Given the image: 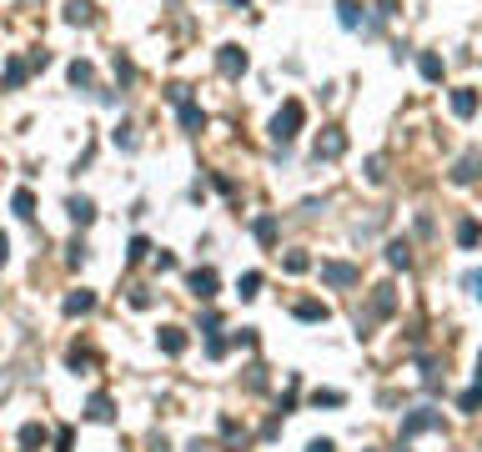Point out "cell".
<instances>
[{"label": "cell", "instance_id": "6da1fadb", "mask_svg": "<svg viewBox=\"0 0 482 452\" xmlns=\"http://www.w3.org/2000/svg\"><path fill=\"white\" fill-rule=\"evenodd\" d=\"M302 101H286L282 106V111L277 116H271V141H277V146H291V141H297V131H302Z\"/></svg>", "mask_w": 482, "mask_h": 452}, {"label": "cell", "instance_id": "7a4b0ae2", "mask_svg": "<svg viewBox=\"0 0 482 452\" xmlns=\"http://www.w3.org/2000/svg\"><path fill=\"white\" fill-rule=\"evenodd\" d=\"M322 282H327V287H357L362 271L352 267V262H322Z\"/></svg>", "mask_w": 482, "mask_h": 452}, {"label": "cell", "instance_id": "3957f363", "mask_svg": "<svg viewBox=\"0 0 482 452\" xmlns=\"http://www.w3.org/2000/svg\"><path fill=\"white\" fill-rule=\"evenodd\" d=\"M432 427H442V412H432V407H417L412 417H402V437H417V433H432Z\"/></svg>", "mask_w": 482, "mask_h": 452}, {"label": "cell", "instance_id": "277c9868", "mask_svg": "<svg viewBox=\"0 0 482 452\" xmlns=\"http://www.w3.org/2000/svg\"><path fill=\"white\" fill-rule=\"evenodd\" d=\"M347 151V131H337V126H327V131L317 136V161H337Z\"/></svg>", "mask_w": 482, "mask_h": 452}, {"label": "cell", "instance_id": "5b68a950", "mask_svg": "<svg viewBox=\"0 0 482 452\" xmlns=\"http://www.w3.org/2000/svg\"><path fill=\"white\" fill-rule=\"evenodd\" d=\"M477 176H482V151H467V156L452 166V181H457V186H472Z\"/></svg>", "mask_w": 482, "mask_h": 452}, {"label": "cell", "instance_id": "8992f818", "mask_svg": "<svg viewBox=\"0 0 482 452\" xmlns=\"http://www.w3.org/2000/svg\"><path fill=\"white\" fill-rule=\"evenodd\" d=\"M186 282H191V292H196L201 301H212V296H216V271H212V267H196L191 276H186Z\"/></svg>", "mask_w": 482, "mask_h": 452}, {"label": "cell", "instance_id": "52a82bcc", "mask_svg": "<svg viewBox=\"0 0 482 452\" xmlns=\"http://www.w3.org/2000/svg\"><path fill=\"white\" fill-rule=\"evenodd\" d=\"M216 66H221V76H241V71H246V51H241V46H221Z\"/></svg>", "mask_w": 482, "mask_h": 452}, {"label": "cell", "instance_id": "ba28073f", "mask_svg": "<svg viewBox=\"0 0 482 452\" xmlns=\"http://www.w3.org/2000/svg\"><path fill=\"white\" fill-rule=\"evenodd\" d=\"M86 417H91V422H111V417H116V402H111L106 392H96V397L86 402Z\"/></svg>", "mask_w": 482, "mask_h": 452}, {"label": "cell", "instance_id": "9c48e42d", "mask_svg": "<svg viewBox=\"0 0 482 452\" xmlns=\"http://www.w3.org/2000/svg\"><path fill=\"white\" fill-rule=\"evenodd\" d=\"M96 307V292H86V287H80V292H71L66 296V317H86Z\"/></svg>", "mask_w": 482, "mask_h": 452}, {"label": "cell", "instance_id": "30bf717a", "mask_svg": "<svg viewBox=\"0 0 482 452\" xmlns=\"http://www.w3.org/2000/svg\"><path fill=\"white\" fill-rule=\"evenodd\" d=\"M66 20H71V26H91V20H96L91 0H66Z\"/></svg>", "mask_w": 482, "mask_h": 452}, {"label": "cell", "instance_id": "8fae6325", "mask_svg": "<svg viewBox=\"0 0 482 452\" xmlns=\"http://www.w3.org/2000/svg\"><path fill=\"white\" fill-rule=\"evenodd\" d=\"M31 76V60H6V91H20Z\"/></svg>", "mask_w": 482, "mask_h": 452}, {"label": "cell", "instance_id": "7c38bea8", "mask_svg": "<svg viewBox=\"0 0 482 452\" xmlns=\"http://www.w3.org/2000/svg\"><path fill=\"white\" fill-rule=\"evenodd\" d=\"M472 111H477V91H467V85H463V91H452V116L467 121Z\"/></svg>", "mask_w": 482, "mask_h": 452}, {"label": "cell", "instance_id": "4fadbf2b", "mask_svg": "<svg viewBox=\"0 0 482 452\" xmlns=\"http://www.w3.org/2000/svg\"><path fill=\"white\" fill-rule=\"evenodd\" d=\"M66 211H71V221H76V226H91V221H96V206H91L86 196H71V206H66Z\"/></svg>", "mask_w": 482, "mask_h": 452}, {"label": "cell", "instance_id": "5bb4252c", "mask_svg": "<svg viewBox=\"0 0 482 452\" xmlns=\"http://www.w3.org/2000/svg\"><path fill=\"white\" fill-rule=\"evenodd\" d=\"M161 352L181 357V352H186V332H181V327H161Z\"/></svg>", "mask_w": 482, "mask_h": 452}, {"label": "cell", "instance_id": "9a60e30c", "mask_svg": "<svg viewBox=\"0 0 482 452\" xmlns=\"http://www.w3.org/2000/svg\"><path fill=\"white\" fill-rule=\"evenodd\" d=\"M181 126H186V131H206V111H201L196 101H186V106H181Z\"/></svg>", "mask_w": 482, "mask_h": 452}, {"label": "cell", "instance_id": "2e32d148", "mask_svg": "<svg viewBox=\"0 0 482 452\" xmlns=\"http://www.w3.org/2000/svg\"><path fill=\"white\" fill-rule=\"evenodd\" d=\"M337 20H342L347 31H357V26H362V6H357V0H342V6H337Z\"/></svg>", "mask_w": 482, "mask_h": 452}, {"label": "cell", "instance_id": "e0dca14e", "mask_svg": "<svg viewBox=\"0 0 482 452\" xmlns=\"http://www.w3.org/2000/svg\"><path fill=\"white\" fill-rule=\"evenodd\" d=\"M392 307H397V301H392V287H377V292H372V317H392Z\"/></svg>", "mask_w": 482, "mask_h": 452}, {"label": "cell", "instance_id": "ac0fdd59", "mask_svg": "<svg viewBox=\"0 0 482 452\" xmlns=\"http://www.w3.org/2000/svg\"><path fill=\"white\" fill-rule=\"evenodd\" d=\"M10 206H15V217H26V221L35 217V196H31V191H26V186H20V191H15V196H10Z\"/></svg>", "mask_w": 482, "mask_h": 452}, {"label": "cell", "instance_id": "d6986e66", "mask_svg": "<svg viewBox=\"0 0 482 452\" xmlns=\"http://www.w3.org/2000/svg\"><path fill=\"white\" fill-rule=\"evenodd\" d=\"M251 231H257L261 246H271V242H277V217H257V226H251Z\"/></svg>", "mask_w": 482, "mask_h": 452}, {"label": "cell", "instance_id": "ffe728a7", "mask_svg": "<svg viewBox=\"0 0 482 452\" xmlns=\"http://www.w3.org/2000/svg\"><path fill=\"white\" fill-rule=\"evenodd\" d=\"M387 262L407 271V267H412V246H407V242H392V246H387Z\"/></svg>", "mask_w": 482, "mask_h": 452}, {"label": "cell", "instance_id": "44dd1931", "mask_svg": "<svg viewBox=\"0 0 482 452\" xmlns=\"http://www.w3.org/2000/svg\"><path fill=\"white\" fill-rule=\"evenodd\" d=\"M297 317L302 321H327V301H297Z\"/></svg>", "mask_w": 482, "mask_h": 452}, {"label": "cell", "instance_id": "7402d4cb", "mask_svg": "<svg viewBox=\"0 0 482 452\" xmlns=\"http://www.w3.org/2000/svg\"><path fill=\"white\" fill-rule=\"evenodd\" d=\"M417 71H422L427 81H442V56H432V51H427L422 60H417Z\"/></svg>", "mask_w": 482, "mask_h": 452}, {"label": "cell", "instance_id": "603a6c76", "mask_svg": "<svg viewBox=\"0 0 482 452\" xmlns=\"http://www.w3.org/2000/svg\"><path fill=\"white\" fill-rule=\"evenodd\" d=\"M40 442H46V427H40V422H26V427H20V447H40Z\"/></svg>", "mask_w": 482, "mask_h": 452}, {"label": "cell", "instance_id": "cb8c5ba5", "mask_svg": "<svg viewBox=\"0 0 482 452\" xmlns=\"http://www.w3.org/2000/svg\"><path fill=\"white\" fill-rule=\"evenodd\" d=\"M457 242H463V246H477V242H482V221H463V226H457Z\"/></svg>", "mask_w": 482, "mask_h": 452}, {"label": "cell", "instance_id": "d4e9b609", "mask_svg": "<svg viewBox=\"0 0 482 452\" xmlns=\"http://www.w3.org/2000/svg\"><path fill=\"white\" fill-rule=\"evenodd\" d=\"M367 181H372V186L387 181V161H382V156H367Z\"/></svg>", "mask_w": 482, "mask_h": 452}, {"label": "cell", "instance_id": "484cf974", "mask_svg": "<svg viewBox=\"0 0 482 452\" xmlns=\"http://www.w3.org/2000/svg\"><path fill=\"white\" fill-rule=\"evenodd\" d=\"M282 267H286L291 276H302V271L311 267V256H307V251H286V262H282Z\"/></svg>", "mask_w": 482, "mask_h": 452}, {"label": "cell", "instance_id": "4316f807", "mask_svg": "<svg viewBox=\"0 0 482 452\" xmlns=\"http://www.w3.org/2000/svg\"><path fill=\"white\" fill-rule=\"evenodd\" d=\"M91 60H71V85H91Z\"/></svg>", "mask_w": 482, "mask_h": 452}, {"label": "cell", "instance_id": "83f0119b", "mask_svg": "<svg viewBox=\"0 0 482 452\" xmlns=\"http://www.w3.org/2000/svg\"><path fill=\"white\" fill-rule=\"evenodd\" d=\"M236 292H241V296L251 301V296H257V292H261V271H246V276H241V282H236Z\"/></svg>", "mask_w": 482, "mask_h": 452}, {"label": "cell", "instance_id": "f1b7e54d", "mask_svg": "<svg viewBox=\"0 0 482 452\" xmlns=\"http://www.w3.org/2000/svg\"><path fill=\"white\" fill-rule=\"evenodd\" d=\"M146 251H151V242H146V236H136L131 251H126V262H146Z\"/></svg>", "mask_w": 482, "mask_h": 452}, {"label": "cell", "instance_id": "f546056e", "mask_svg": "<svg viewBox=\"0 0 482 452\" xmlns=\"http://www.w3.org/2000/svg\"><path fill=\"white\" fill-rule=\"evenodd\" d=\"M311 402H317V407H342L347 397L342 392H311Z\"/></svg>", "mask_w": 482, "mask_h": 452}, {"label": "cell", "instance_id": "4dcf8cb0", "mask_svg": "<svg viewBox=\"0 0 482 452\" xmlns=\"http://www.w3.org/2000/svg\"><path fill=\"white\" fill-rule=\"evenodd\" d=\"M116 146H121V151H136V136H131V126H116Z\"/></svg>", "mask_w": 482, "mask_h": 452}, {"label": "cell", "instance_id": "1f68e13d", "mask_svg": "<svg viewBox=\"0 0 482 452\" xmlns=\"http://www.w3.org/2000/svg\"><path fill=\"white\" fill-rule=\"evenodd\" d=\"M482 407V387H472V392H463V412H477Z\"/></svg>", "mask_w": 482, "mask_h": 452}, {"label": "cell", "instance_id": "d6a6232c", "mask_svg": "<svg viewBox=\"0 0 482 452\" xmlns=\"http://www.w3.org/2000/svg\"><path fill=\"white\" fill-rule=\"evenodd\" d=\"M246 387H251V392H261V387H266V377H261V367H246Z\"/></svg>", "mask_w": 482, "mask_h": 452}, {"label": "cell", "instance_id": "836d02e7", "mask_svg": "<svg viewBox=\"0 0 482 452\" xmlns=\"http://www.w3.org/2000/svg\"><path fill=\"white\" fill-rule=\"evenodd\" d=\"M206 357H226V342L221 337H206Z\"/></svg>", "mask_w": 482, "mask_h": 452}, {"label": "cell", "instance_id": "e575fe53", "mask_svg": "<svg viewBox=\"0 0 482 452\" xmlns=\"http://www.w3.org/2000/svg\"><path fill=\"white\" fill-rule=\"evenodd\" d=\"M467 292H472V296L482 301V271H467Z\"/></svg>", "mask_w": 482, "mask_h": 452}, {"label": "cell", "instance_id": "d590c367", "mask_svg": "<svg viewBox=\"0 0 482 452\" xmlns=\"http://www.w3.org/2000/svg\"><path fill=\"white\" fill-rule=\"evenodd\" d=\"M6 262H10V236L0 231V267H6Z\"/></svg>", "mask_w": 482, "mask_h": 452}, {"label": "cell", "instance_id": "8d00e7d4", "mask_svg": "<svg viewBox=\"0 0 482 452\" xmlns=\"http://www.w3.org/2000/svg\"><path fill=\"white\" fill-rule=\"evenodd\" d=\"M377 15H397V0H377Z\"/></svg>", "mask_w": 482, "mask_h": 452}, {"label": "cell", "instance_id": "74e56055", "mask_svg": "<svg viewBox=\"0 0 482 452\" xmlns=\"http://www.w3.org/2000/svg\"><path fill=\"white\" fill-rule=\"evenodd\" d=\"M307 452H337V447H332V442H327V437H317V442H311V447H307Z\"/></svg>", "mask_w": 482, "mask_h": 452}, {"label": "cell", "instance_id": "f35d334b", "mask_svg": "<svg viewBox=\"0 0 482 452\" xmlns=\"http://www.w3.org/2000/svg\"><path fill=\"white\" fill-rule=\"evenodd\" d=\"M236 6H246V0H236Z\"/></svg>", "mask_w": 482, "mask_h": 452}]
</instances>
